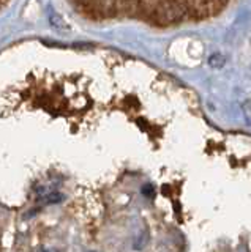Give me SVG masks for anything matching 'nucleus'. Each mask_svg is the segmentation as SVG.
Returning a JSON list of instances; mask_svg holds the SVG:
<instances>
[{"instance_id":"39448f33","label":"nucleus","mask_w":251,"mask_h":252,"mask_svg":"<svg viewBox=\"0 0 251 252\" xmlns=\"http://www.w3.org/2000/svg\"><path fill=\"white\" fill-rule=\"evenodd\" d=\"M243 114H245L247 120L251 123V101H247L245 104H243Z\"/></svg>"},{"instance_id":"6e6552de","label":"nucleus","mask_w":251,"mask_h":252,"mask_svg":"<svg viewBox=\"0 0 251 252\" xmlns=\"http://www.w3.org/2000/svg\"><path fill=\"white\" fill-rule=\"evenodd\" d=\"M44 252H56V251H44Z\"/></svg>"},{"instance_id":"0eeeda50","label":"nucleus","mask_w":251,"mask_h":252,"mask_svg":"<svg viewBox=\"0 0 251 252\" xmlns=\"http://www.w3.org/2000/svg\"><path fill=\"white\" fill-rule=\"evenodd\" d=\"M239 252H248V248L245 246V244H240V246H239Z\"/></svg>"},{"instance_id":"423d86ee","label":"nucleus","mask_w":251,"mask_h":252,"mask_svg":"<svg viewBox=\"0 0 251 252\" xmlns=\"http://www.w3.org/2000/svg\"><path fill=\"white\" fill-rule=\"evenodd\" d=\"M38 210H32V211H29L24 215V219H30V218H34V215H36Z\"/></svg>"},{"instance_id":"f03ea898","label":"nucleus","mask_w":251,"mask_h":252,"mask_svg":"<svg viewBox=\"0 0 251 252\" xmlns=\"http://www.w3.org/2000/svg\"><path fill=\"white\" fill-rule=\"evenodd\" d=\"M147 243H148V232L144 230V232L141 233V235L138 236V238H136L135 244H133V248H135L136 251H143V249L147 246Z\"/></svg>"},{"instance_id":"20e7f679","label":"nucleus","mask_w":251,"mask_h":252,"mask_svg":"<svg viewBox=\"0 0 251 252\" xmlns=\"http://www.w3.org/2000/svg\"><path fill=\"white\" fill-rule=\"evenodd\" d=\"M143 195H145V197H148V199H152V197L155 195V189H153V186L152 185H144L143 186Z\"/></svg>"},{"instance_id":"7ed1b4c3","label":"nucleus","mask_w":251,"mask_h":252,"mask_svg":"<svg viewBox=\"0 0 251 252\" xmlns=\"http://www.w3.org/2000/svg\"><path fill=\"white\" fill-rule=\"evenodd\" d=\"M209 63H210V66H214V68H221L224 65V59L221 57V55H214Z\"/></svg>"},{"instance_id":"f257e3e1","label":"nucleus","mask_w":251,"mask_h":252,"mask_svg":"<svg viewBox=\"0 0 251 252\" xmlns=\"http://www.w3.org/2000/svg\"><path fill=\"white\" fill-rule=\"evenodd\" d=\"M64 199H65V195L62 194V192H59V191H52V192H49L48 195L44 197L43 202H44L46 205H57V203H60V202H64Z\"/></svg>"}]
</instances>
